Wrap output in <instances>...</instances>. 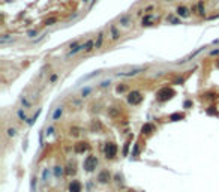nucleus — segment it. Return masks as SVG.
Masks as SVG:
<instances>
[{"instance_id": "nucleus-1", "label": "nucleus", "mask_w": 219, "mask_h": 192, "mask_svg": "<svg viewBox=\"0 0 219 192\" xmlns=\"http://www.w3.org/2000/svg\"><path fill=\"white\" fill-rule=\"evenodd\" d=\"M176 95V92H174L171 87H162V89H159L156 92V99L159 102H167L170 101L173 96Z\"/></svg>"}, {"instance_id": "nucleus-2", "label": "nucleus", "mask_w": 219, "mask_h": 192, "mask_svg": "<svg viewBox=\"0 0 219 192\" xmlns=\"http://www.w3.org/2000/svg\"><path fill=\"white\" fill-rule=\"evenodd\" d=\"M117 155V146L114 143H108L105 146V158L107 159H113Z\"/></svg>"}, {"instance_id": "nucleus-3", "label": "nucleus", "mask_w": 219, "mask_h": 192, "mask_svg": "<svg viewBox=\"0 0 219 192\" xmlns=\"http://www.w3.org/2000/svg\"><path fill=\"white\" fill-rule=\"evenodd\" d=\"M141 101H143V95L140 92H131L128 95V102L131 104V105H138Z\"/></svg>"}, {"instance_id": "nucleus-4", "label": "nucleus", "mask_w": 219, "mask_h": 192, "mask_svg": "<svg viewBox=\"0 0 219 192\" xmlns=\"http://www.w3.org/2000/svg\"><path fill=\"white\" fill-rule=\"evenodd\" d=\"M96 165H98V158L96 156H87L84 161V168L87 171H93L96 168Z\"/></svg>"}, {"instance_id": "nucleus-5", "label": "nucleus", "mask_w": 219, "mask_h": 192, "mask_svg": "<svg viewBox=\"0 0 219 192\" xmlns=\"http://www.w3.org/2000/svg\"><path fill=\"white\" fill-rule=\"evenodd\" d=\"M87 149H89V146H87V143H77L75 146H74V150H75V153H84Z\"/></svg>"}, {"instance_id": "nucleus-6", "label": "nucleus", "mask_w": 219, "mask_h": 192, "mask_svg": "<svg viewBox=\"0 0 219 192\" xmlns=\"http://www.w3.org/2000/svg\"><path fill=\"white\" fill-rule=\"evenodd\" d=\"M81 183L77 182V180H72L71 185H69V192H81Z\"/></svg>"}, {"instance_id": "nucleus-7", "label": "nucleus", "mask_w": 219, "mask_h": 192, "mask_svg": "<svg viewBox=\"0 0 219 192\" xmlns=\"http://www.w3.org/2000/svg\"><path fill=\"white\" fill-rule=\"evenodd\" d=\"M98 180H99L101 183H107V182L110 180V173H108V171H101L99 176H98Z\"/></svg>"}, {"instance_id": "nucleus-8", "label": "nucleus", "mask_w": 219, "mask_h": 192, "mask_svg": "<svg viewBox=\"0 0 219 192\" xmlns=\"http://www.w3.org/2000/svg\"><path fill=\"white\" fill-rule=\"evenodd\" d=\"M177 15H179V17H183V18L189 17V11H188V8H185V6H179V8H177Z\"/></svg>"}, {"instance_id": "nucleus-9", "label": "nucleus", "mask_w": 219, "mask_h": 192, "mask_svg": "<svg viewBox=\"0 0 219 192\" xmlns=\"http://www.w3.org/2000/svg\"><path fill=\"white\" fill-rule=\"evenodd\" d=\"M153 129H155V128H153V125L146 123V125L141 128V132H143V134H152V132H153Z\"/></svg>"}, {"instance_id": "nucleus-10", "label": "nucleus", "mask_w": 219, "mask_h": 192, "mask_svg": "<svg viewBox=\"0 0 219 192\" xmlns=\"http://www.w3.org/2000/svg\"><path fill=\"white\" fill-rule=\"evenodd\" d=\"M93 48H95V42H93L92 39H89V41H87L84 45H83V50H84V51H92Z\"/></svg>"}, {"instance_id": "nucleus-11", "label": "nucleus", "mask_w": 219, "mask_h": 192, "mask_svg": "<svg viewBox=\"0 0 219 192\" xmlns=\"http://www.w3.org/2000/svg\"><path fill=\"white\" fill-rule=\"evenodd\" d=\"M155 20L153 15H146L143 18V26H152V21Z\"/></svg>"}, {"instance_id": "nucleus-12", "label": "nucleus", "mask_w": 219, "mask_h": 192, "mask_svg": "<svg viewBox=\"0 0 219 192\" xmlns=\"http://www.w3.org/2000/svg\"><path fill=\"white\" fill-rule=\"evenodd\" d=\"M182 119H185V116L180 114V113H174V114L170 116V120H171V122H179V120H182Z\"/></svg>"}, {"instance_id": "nucleus-13", "label": "nucleus", "mask_w": 219, "mask_h": 192, "mask_svg": "<svg viewBox=\"0 0 219 192\" xmlns=\"http://www.w3.org/2000/svg\"><path fill=\"white\" fill-rule=\"evenodd\" d=\"M143 71V68H138V69H134V71H131V72H125V74H119V75H123V77H131V75H137L138 72H141Z\"/></svg>"}, {"instance_id": "nucleus-14", "label": "nucleus", "mask_w": 219, "mask_h": 192, "mask_svg": "<svg viewBox=\"0 0 219 192\" xmlns=\"http://www.w3.org/2000/svg\"><path fill=\"white\" fill-rule=\"evenodd\" d=\"M62 113H63V108L62 107H59V108H56V111H54V114H53V119L54 120H59V117L62 116Z\"/></svg>"}, {"instance_id": "nucleus-15", "label": "nucleus", "mask_w": 219, "mask_h": 192, "mask_svg": "<svg viewBox=\"0 0 219 192\" xmlns=\"http://www.w3.org/2000/svg\"><path fill=\"white\" fill-rule=\"evenodd\" d=\"M102 41H104V33H99L98 35V41H96V44H95V48H99L102 45Z\"/></svg>"}, {"instance_id": "nucleus-16", "label": "nucleus", "mask_w": 219, "mask_h": 192, "mask_svg": "<svg viewBox=\"0 0 219 192\" xmlns=\"http://www.w3.org/2000/svg\"><path fill=\"white\" fill-rule=\"evenodd\" d=\"M54 176H56V177H60V176H63V168L60 167V165H57V167L54 168Z\"/></svg>"}, {"instance_id": "nucleus-17", "label": "nucleus", "mask_w": 219, "mask_h": 192, "mask_svg": "<svg viewBox=\"0 0 219 192\" xmlns=\"http://www.w3.org/2000/svg\"><path fill=\"white\" fill-rule=\"evenodd\" d=\"M119 36H120V35H119V32H117V29L114 27V26H113V27H111V38L113 39H119Z\"/></svg>"}, {"instance_id": "nucleus-18", "label": "nucleus", "mask_w": 219, "mask_h": 192, "mask_svg": "<svg viewBox=\"0 0 219 192\" xmlns=\"http://www.w3.org/2000/svg\"><path fill=\"white\" fill-rule=\"evenodd\" d=\"M57 21V18H56V17H51V18H48L47 21H45V26H53V24H54Z\"/></svg>"}, {"instance_id": "nucleus-19", "label": "nucleus", "mask_w": 219, "mask_h": 192, "mask_svg": "<svg viewBox=\"0 0 219 192\" xmlns=\"http://www.w3.org/2000/svg\"><path fill=\"white\" fill-rule=\"evenodd\" d=\"M39 113H41V110H38V113H36V114H35V116H33V117H32V119H30V120L27 122V123H29V125H33V123H35V120H36V119H38V116H39Z\"/></svg>"}, {"instance_id": "nucleus-20", "label": "nucleus", "mask_w": 219, "mask_h": 192, "mask_svg": "<svg viewBox=\"0 0 219 192\" xmlns=\"http://www.w3.org/2000/svg\"><path fill=\"white\" fill-rule=\"evenodd\" d=\"M207 98L212 99V101H215V99L219 98V95H218V93H207Z\"/></svg>"}, {"instance_id": "nucleus-21", "label": "nucleus", "mask_w": 219, "mask_h": 192, "mask_svg": "<svg viewBox=\"0 0 219 192\" xmlns=\"http://www.w3.org/2000/svg\"><path fill=\"white\" fill-rule=\"evenodd\" d=\"M120 23H123V26H129V17H122Z\"/></svg>"}, {"instance_id": "nucleus-22", "label": "nucleus", "mask_w": 219, "mask_h": 192, "mask_svg": "<svg viewBox=\"0 0 219 192\" xmlns=\"http://www.w3.org/2000/svg\"><path fill=\"white\" fill-rule=\"evenodd\" d=\"M216 113H218V111H216L215 107H210V108L207 110V114H209V116H213V114H216Z\"/></svg>"}, {"instance_id": "nucleus-23", "label": "nucleus", "mask_w": 219, "mask_h": 192, "mask_svg": "<svg viewBox=\"0 0 219 192\" xmlns=\"http://www.w3.org/2000/svg\"><path fill=\"white\" fill-rule=\"evenodd\" d=\"M18 117H20L21 120H27V117H26V114H24L23 110H18Z\"/></svg>"}, {"instance_id": "nucleus-24", "label": "nucleus", "mask_w": 219, "mask_h": 192, "mask_svg": "<svg viewBox=\"0 0 219 192\" xmlns=\"http://www.w3.org/2000/svg\"><path fill=\"white\" fill-rule=\"evenodd\" d=\"M8 135H9V137H15V129L9 128V129H8Z\"/></svg>"}, {"instance_id": "nucleus-25", "label": "nucleus", "mask_w": 219, "mask_h": 192, "mask_svg": "<svg viewBox=\"0 0 219 192\" xmlns=\"http://www.w3.org/2000/svg\"><path fill=\"white\" fill-rule=\"evenodd\" d=\"M74 173H75L74 165H69V167H68V174H74Z\"/></svg>"}, {"instance_id": "nucleus-26", "label": "nucleus", "mask_w": 219, "mask_h": 192, "mask_svg": "<svg viewBox=\"0 0 219 192\" xmlns=\"http://www.w3.org/2000/svg\"><path fill=\"white\" fill-rule=\"evenodd\" d=\"M21 102H23V105H26V107H30V102H29L27 99H26V98H23V99H21Z\"/></svg>"}, {"instance_id": "nucleus-27", "label": "nucleus", "mask_w": 219, "mask_h": 192, "mask_svg": "<svg viewBox=\"0 0 219 192\" xmlns=\"http://www.w3.org/2000/svg\"><path fill=\"white\" fill-rule=\"evenodd\" d=\"M27 35H29V36H30V38H33V36H35V35H38V32H36V30H30V32H29Z\"/></svg>"}, {"instance_id": "nucleus-28", "label": "nucleus", "mask_w": 219, "mask_h": 192, "mask_svg": "<svg viewBox=\"0 0 219 192\" xmlns=\"http://www.w3.org/2000/svg\"><path fill=\"white\" fill-rule=\"evenodd\" d=\"M125 90H126L125 86H119V87H117V92H119V93H120V92H125Z\"/></svg>"}, {"instance_id": "nucleus-29", "label": "nucleus", "mask_w": 219, "mask_h": 192, "mask_svg": "<svg viewBox=\"0 0 219 192\" xmlns=\"http://www.w3.org/2000/svg\"><path fill=\"white\" fill-rule=\"evenodd\" d=\"M191 105H192L191 101H186V102H185V108H188V107H191Z\"/></svg>"}, {"instance_id": "nucleus-30", "label": "nucleus", "mask_w": 219, "mask_h": 192, "mask_svg": "<svg viewBox=\"0 0 219 192\" xmlns=\"http://www.w3.org/2000/svg\"><path fill=\"white\" fill-rule=\"evenodd\" d=\"M90 93V89H86V90H83V96H86V95H89Z\"/></svg>"}, {"instance_id": "nucleus-31", "label": "nucleus", "mask_w": 219, "mask_h": 192, "mask_svg": "<svg viewBox=\"0 0 219 192\" xmlns=\"http://www.w3.org/2000/svg\"><path fill=\"white\" fill-rule=\"evenodd\" d=\"M53 131H54L53 128H48V131H47V135H51V134H53Z\"/></svg>"}, {"instance_id": "nucleus-32", "label": "nucleus", "mask_w": 219, "mask_h": 192, "mask_svg": "<svg viewBox=\"0 0 219 192\" xmlns=\"http://www.w3.org/2000/svg\"><path fill=\"white\" fill-rule=\"evenodd\" d=\"M47 176H48V170L44 171V180H47Z\"/></svg>"}, {"instance_id": "nucleus-33", "label": "nucleus", "mask_w": 219, "mask_h": 192, "mask_svg": "<svg viewBox=\"0 0 219 192\" xmlns=\"http://www.w3.org/2000/svg\"><path fill=\"white\" fill-rule=\"evenodd\" d=\"M101 86H102V87H107V86H110V81H104Z\"/></svg>"}, {"instance_id": "nucleus-34", "label": "nucleus", "mask_w": 219, "mask_h": 192, "mask_svg": "<svg viewBox=\"0 0 219 192\" xmlns=\"http://www.w3.org/2000/svg\"><path fill=\"white\" fill-rule=\"evenodd\" d=\"M218 68H219V62H218Z\"/></svg>"}]
</instances>
